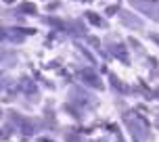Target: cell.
Wrapping results in <instances>:
<instances>
[{
	"mask_svg": "<svg viewBox=\"0 0 159 142\" xmlns=\"http://www.w3.org/2000/svg\"><path fill=\"white\" fill-rule=\"evenodd\" d=\"M134 4L147 15H151L155 21H159V2L157 0H134Z\"/></svg>",
	"mask_w": 159,
	"mask_h": 142,
	"instance_id": "cell-1",
	"label": "cell"
},
{
	"mask_svg": "<svg viewBox=\"0 0 159 142\" xmlns=\"http://www.w3.org/2000/svg\"><path fill=\"white\" fill-rule=\"evenodd\" d=\"M119 15H121V23L128 25V27H134V29H140V27H143V21L136 19L134 15H130V13H126V11H121Z\"/></svg>",
	"mask_w": 159,
	"mask_h": 142,
	"instance_id": "cell-2",
	"label": "cell"
}]
</instances>
